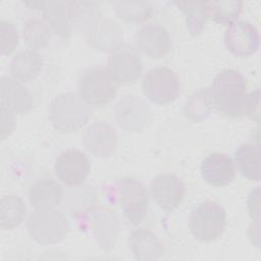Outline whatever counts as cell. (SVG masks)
<instances>
[{
  "label": "cell",
  "instance_id": "obj_9",
  "mask_svg": "<svg viewBox=\"0 0 261 261\" xmlns=\"http://www.w3.org/2000/svg\"><path fill=\"white\" fill-rule=\"evenodd\" d=\"M107 68L118 85H128L141 76L143 63L136 49L128 45H120L109 55Z\"/></svg>",
  "mask_w": 261,
  "mask_h": 261
},
{
  "label": "cell",
  "instance_id": "obj_11",
  "mask_svg": "<svg viewBox=\"0 0 261 261\" xmlns=\"http://www.w3.org/2000/svg\"><path fill=\"white\" fill-rule=\"evenodd\" d=\"M185 185L171 173H161L150 184V194L155 204L165 212L174 211L185 197Z\"/></svg>",
  "mask_w": 261,
  "mask_h": 261
},
{
  "label": "cell",
  "instance_id": "obj_3",
  "mask_svg": "<svg viewBox=\"0 0 261 261\" xmlns=\"http://www.w3.org/2000/svg\"><path fill=\"white\" fill-rule=\"evenodd\" d=\"M92 110L77 94L66 92L56 96L49 106V119L62 134L77 132L89 120Z\"/></svg>",
  "mask_w": 261,
  "mask_h": 261
},
{
  "label": "cell",
  "instance_id": "obj_2",
  "mask_svg": "<svg viewBox=\"0 0 261 261\" xmlns=\"http://www.w3.org/2000/svg\"><path fill=\"white\" fill-rule=\"evenodd\" d=\"M118 86L107 66L91 65L79 76L77 95L89 106H104L115 98Z\"/></svg>",
  "mask_w": 261,
  "mask_h": 261
},
{
  "label": "cell",
  "instance_id": "obj_26",
  "mask_svg": "<svg viewBox=\"0 0 261 261\" xmlns=\"http://www.w3.org/2000/svg\"><path fill=\"white\" fill-rule=\"evenodd\" d=\"M116 116L118 123L120 124L121 127L125 128V125L127 124L128 127L127 129L135 128L136 121L135 119H139L140 122H145L147 118L136 115L134 113H139V112H146L148 111V108L146 105L137 97H124L123 100H120V102L116 105Z\"/></svg>",
  "mask_w": 261,
  "mask_h": 261
},
{
  "label": "cell",
  "instance_id": "obj_24",
  "mask_svg": "<svg viewBox=\"0 0 261 261\" xmlns=\"http://www.w3.org/2000/svg\"><path fill=\"white\" fill-rule=\"evenodd\" d=\"M208 16L215 22L228 25L237 20L243 9V2L236 0L206 1Z\"/></svg>",
  "mask_w": 261,
  "mask_h": 261
},
{
  "label": "cell",
  "instance_id": "obj_8",
  "mask_svg": "<svg viewBox=\"0 0 261 261\" xmlns=\"http://www.w3.org/2000/svg\"><path fill=\"white\" fill-rule=\"evenodd\" d=\"M91 171V161L79 149H66L60 152L54 162L56 177L68 187H79L85 182Z\"/></svg>",
  "mask_w": 261,
  "mask_h": 261
},
{
  "label": "cell",
  "instance_id": "obj_23",
  "mask_svg": "<svg viewBox=\"0 0 261 261\" xmlns=\"http://www.w3.org/2000/svg\"><path fill=\"white\" fill-rule=\"evenodd\" d=\"M51 27L43 18L32 17L23 25L22 37L25 44L32 50L45 48L51 39Z\"/></svg>",
  "mask_w": 261,
  "mask_h": 261
},
{
  "label": "cell",
  "instance_id": "obj_30",
  "mask_svg": "<svg viewBox=\"0 0 261 261\" xmlns=\"http://www.w3.org/2000/svg\"><path fill=\"white\" fill-rule=\"evenodd\" d=\"M259 187H256L255 190H252L248 197V211L251 218L254 220L259 219L260 215V199H259Z\"/></svg>",
  "mask_w": 261,
  "mask_h": 261
},
{
  "label": "cell",
  "instance_id": "obj_21",
  "mask_svg": "<svg viewBox=\"0 0 261 261\" xmlns=\"http://www.w3.org/2000/svg\"><path fill=\"white\" fill-rule=\"evenodd\" d=\"M27 215V206L22 199L14 194L4 195L0 202V226L4 230L17 227Z\"/></svg>",
  "mask_w": 261,
  "mask_h": 261
},
{
  "label": "cell",
  "instance_id": "obj_18",
  "mask_svg": "<svg viewBox=\"0 0 261 261\" xmlns=\"http://www.w3.org/2000/svg\"><path fill=\"white\" fill-rule=\"evenodd\" d=\"M1 107L10 109L14 113H27L33 107V99L20 82L13 77L2 76Z\"/></svg>",
  "mask_w": 261,
  "mask_h": 261
},
{
  "label": "cell",
  "instance_id": "obj_13",
  "mask_svg": "<svg viewBox=\"0 0 261 261\" xmlns=\"http://www.w3.org/2000/svg\"><path fill=\"white\" fill-rule=\"evenodd\" d=\"M200 171L203 179L208 185L221 188L229 185L234 179L236 165L227 154L214 152L203 159Z\"/></svg>",
  "mask_w": 261,
  "mask_h": 261
},
{
  "label": "cell",
  "instance_id": "obj_7",
  "mask_svg": "<svg viewBox=\"0 0 261 261\" xmlns=\"http://www.w3.org/2000/svg\"><path fill=\"white\" fill-rule=\"evenodd\" d=\"M115 187L124 217L132 224L140 223L149 208V194L146 187L137 178L129 176L117 179Z\"/></svg>",
  "mask_w": 261,
  "mask_h": 261
},
{
  "label": "cell",
  "instance_id": "obj_4",
  "mask_svg": "<svg viewBox=\"0 0 261 261\" xmlns=\"http://www.w3.org/2000/svg\"><path fill=\"white\" fill-rule=\"evenodd\" d=\"M27 229L31 238L40 245L59 243L70 230L66 216L55 208L35 209L27 220Z\"/></svg>",
  "mask_w": 261,
  "mask_h": 261
},
{
  "label": "cell",
  "instance_id": "obj_15",
  "mask_svg": "<svg viewBox=\"0 0 261 261\" xmlns=\"http://www.w3.org/2000/svg\"><path fill=\"white\" fill-rule=\"evenodd\" d=\"M79 3L64 1L44 2L42 10L44 19L51 29L60 37L66 38L70 35L71 25L79 17Z\"/></svg>",
  "mask_w": 261,
  "mask_h": 261
},
{
  "label": "cell",
  "instance_id": "obj_25",
  "mask_svg": "<svg viewBox=\"0 0 261 261\" xmlns=\"http://www.w3.org/2000/svg\"><path fill=\"white\" fill-rule=\"evenodd\" d=\"M213 108L210 88L200 89L187 101L185 114L191 121L198 122L205 119Z\"/></svg>",
  "mask_w": 261,
  "mask_h": 261
},
{
  "label": "cell",
  "instance_id": "obj_5",
  "mask_svg": "<svg viewBox=\"0 0 261 261\" xmlns=\"http://www.w3.org/2000/svg\"><path fill=\"white\" fill-rule=\"evenodd\" d=\"M226 226V212L215 201L205 200L191 212L189 227L191 233L201 242H212L222 236Z\"/></svg>",
  "mask_w": 261,
  "mask_h": 261
},
{
  "label": "cell",
  "instance_id": "obj_12",
  "mask_svg": "<svg viewBox=\"0 0 261 261\" xmlns=\"http://www.w3.org/2000/svg\"><path fill=\"white\" fill-rule=\"evenodd\" d=\"M137 48L151 58L164 57L171 49L168 31L159 23H147L135 34Z\"/></svg>",
  "mask_w": 261,
  "mask_h": 261
},
{
  "label": "cell",
  "instance_id": "obj_16",
  "mask_svg": "<svg viewBox=\"0 0 261 261\" xmlns=\"http://www.w3.org/2000/svg\"><path fill=\"white\" fill-rule=\"evenodd\" d=\"M128 246L137 260H156L164 252V246L160 239L152 230L145 227L136 228L132 231Z\"/></svg>",
  "mask_w": 261,
  "mask_h": 261
},
{
  "label": "cell",
  "instance_id": "obj_29",
  "mask_svg": "<svg viewBox=\"0 0 261 261\" xmlns=\"http://www.w3.org/2000/svg\"><path fill=\"white\" fill-rule=\"evenodd\" d=\"M244 112L250 119L260 121V90L255 89L253 92L247 94L244 105Z\"/></svg>",
  "mask_w": 261,
  "mask_h": 261
},
{
  "label": "cell",
  "instance_id": "obj_1",
  "mask_svg": "<svg viewBox=\"0 0 261 261\" xmlns=\"http://www.w3.org/2000/svg\"><path fill=\"white\" fill-rule=\"evenodd\" d=\"M210 88L213 107L229 118L245 115L244 105L247 96V81L236 69L226 68L219 71Z\"/></svg>",
  "mask_w": 261,
  "mask_h": 261
},
{
  "label": "cell",
  "instance_id": "obj_10",
  "mask_svg": "<svg viewBox=\"0 0 261 261\" xmlns=\"http://www.w3.org/2000/svg\"><path fill=\"white\" fill-rule=\"evenodd\" d=\"M224 44L226 49L236 56H251L259 49V31L251 22L236 20L225 30Z\"/></svg>",
  "mask_w": 261,
  "mask_h": 261
},
{
  "label": "cell",
  "instance_id": "obj_22",
  "mask_svg": "<svg viewBox=\"0 0 261 261\" xmlns=\"http://www.w3.org/2000/svg\"><path fill=\"white\" fill-rule=\"evenodd\" d=\"M174 4L185 14L187 27L191 35H200L209 18L206 1H176Z\"/></svg>",
  "mask_w": 261,
  "mask_h": 261
},
{
  "label": "cell",
  "instance_id": "obj_6",
  "mask_svg": "<svg viewBox=\"0 0 261 261\" xmlns=\"http://www.w3.org/2000/svg\"><path fill=\"white\" fill-rule=\"evenodd\" d=\"M141 87L147 99L158 105L173 102L180 91L177 73L165 66L149 69L143 76Z\"/></svg>",
  "mask_w": 261,
  "mask_h": 261
},
{
  "label": "cell",
  "instance_id": "obj_19",
  "mask_svg": "<svg viewBox=\"0 0 261 261\" xmlns=\"http://www.w3.org/2000/svg\"><path fill=\"white\" fill-rule=\"evenodd\" d=\"M233 162L244 177L252 181H259L261 178L260 143L246 142L241 144L234 152Z\"/></svg>",
  "mask_w": 261,
  "mask_h": 261
},
{
  "label": "cell",
  "instance_id": "obj_20",
  "mask_svg": "<svg viewBox=\"0 0 261 261\" xmlns=\"http://www.w3.org/2000/svg\"><path fill=\"white\" fill-rule=\"evenodd\" d=\"M43 67V58L35 50L28 49L17 52L11 59L9 71L12 77L20 83L34 80Z\"/></svg>",
  "mask_w": 261,
  "mask_h": 261
},
{
  "label": "cell",
  "instance_id": "obj_28",
  "mask_svg": "<svg viewBox=\"0 0 261 261\" xmlns=\"http://www.w3.org/2000/svg\"><path fill=\"white\" fill-rule=\"evenodd\" d=\"M18 31L9 21H0V51L2 55L12 53L18 45Z\"/></svg>",
  "mask_w": 261,
  "mask_h": 261
},
{
  "label": "cell",
  "instance_id": "obj_14",
  "mask_svg": "<svg viewBox=\"0 0 261 261\" xmlns=\"http://www.w3.org/2000/svg\"><path fill=\"white\" fill-rule=\"evenodd\" d=\"M117 145L116 129L105 121H95L84 135V146L94 156L105 158L110 156Z\"/></svg>",
  "mask_w": 261,
  "mask_h": 261
},
{
  "label": "cell",
  "instance_id": "obj_17",
  "mask_svg": "<svg viewBox=\"0 0 261 261\" xmlns=\"http://www.w3.org/2000/svg\"><path fill=\"white\" fill-rule=\"evenodd\" d=\"M63 199V188L52 178H41L29 190V201L34 209L55 208Z\"/></svg>",
  "mask_w": 261,
  "mask_h": 261
},
{
  "label": "cell",
  "instance_id": "obj_27",
  "mask_svg": "<svg viewBox=\"0 0 261 261\" xmlns=\"http://www.w3.org/2000/svg\"><path fill=\"white\" fill-rule=\"evenodd\" d=\"M116 13L120 19L126 22H142L150 17L152 4L147 1H123L116 4Z\"/></svg>",
  "mask_w": 261,
  "mask_h": 261
}]
</instances>
